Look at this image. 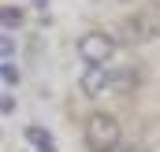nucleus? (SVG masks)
Listing matches in <instances>:
<instances>
[{"label": "nucleus", "mask_w": 160, "mask_h": 152, "mask_svg": "<svg viewBox=\"0 0 160 152\" xmlns=\"http://www.w3.org/2000/svg\"><path fill=\"white\" fill-rule=\"evenodd\" d=\"M119 122L108 112H93L86 119V145L89 152H119Z\"/></svg>", "instance_id": "obj_1"}, {"label": "nucleus", "mask_w": 160, "mask_h": 152, "mask_svg": "<svg viewBox=\"0 0 160 152\" xmlns=\"http://www.w3.org/2000/svg\"><path fill=\"white\" fill-rule=\"evenodd\" d=\"M116 52V37L104 34V30H89L78 37V56L86 59V67H104Z\"/></svg>", "instance_id": "obj_2"}, {"label": "nucleus", "mask_w": 160, "mask_h": 152, "mask_svg": "<svg viewBox=\"0 0 160 152\" xmlns=\"http://www.w3.org/2000/svg\"><path fill=\"white\" fill-rule=\"evenodd\" d=\"M160 34V22L145 11V15H134V19H127L123 22V41L127 45H142V41H149V37H157Z\"/></svg>", "instance_id": "obj_3"}, {"label": "nucleus", "mask_w": 160, "mask_h": 152, "mask_svg": "<svg viewBox=\"0 0 160 152\" xmlns=\"http://www.w3.org/2000/svg\"><path fill=\"white\" fill-rule=\"evenodd\" d=\"M108 85H112V71H104V67H86V74H82V93H86V97H101Z\"/></svg>", "instance_id": "obj_4"}, {"label": "nucleus", "mask_w": 160, "mask_h": 152, "mask_svg": "<svg viewBox=\"0 0 160 152\" xmlns=\"http://www.w3.org/2000/svg\"><path fill=\"white\" fill-rule=\"evenodd\" d=\"M26 141H30L38 152H56V149H52V134L41 130V126H30V130H26Z\"/></svg>", "instance_id": "obj_5"}, {"label": "nucleus", "mask_w": 160, "mask_h": 152, "mask_svg": "<svg viewBox=\"0 0 160 152\" xmlns=\"http://www.w3.org/2000/svg\"><path fill=\"white\" fill-rule=\"evenodd\" d=\"M134 82H138V74H134V71H112V89H119V93L134 89Z\"/></svg>", "instance_id": "obj_6"}, {"label": "nucleus", "mask_w": 160, "mask_h": 152, "mask_svg": "<svg viewBox=\"0 0 160 152\" xmlns=\"http://www.w3.org/2000/svg\"><path fill=\"white\" fill-rule=\"evenodd\" d=\"M0 22H4V30H8V34H11V30H15V26H22V11H19V7H11V4H8V7H4V11H0Z\"/></svg>", "instance_id": "obj_7"}, {"label": "nucleus", "mask_w": 160, "mask_h": 152, "mask_svg": "<svg viewBox=\"0 0 160 152\" xmlns=\"http://www.w3.org/2000/svg\"><path fill=\"white\" fill-rule=\"evenodd\" d=\"M0 78H4L8 89H15V85H19V71H15V63H4V67H0Z\"/></svg>", "instance_id": "obj_8"}, {"label": "nucleus", "mask_w": 160, "mask_h": 152, "mask_svg": "<svg viewBox=\"0 0 160 152\" xmlns=\"http://www.w3.org/2000/svg\"><path fill=\"white\" fill-rule=\"evenodd\" d=\"M0 52H4V63H11V56H15V41H11V34L0 37Z\"/></svg>", "instance_id": "obj_9"}, {"label": "nucleus", "mask_w": 160, "mask_h": 152, "mask_svg": "<svg viewBox=\"0 0 160 152\" xmlns=\"http://www.w3.org/2000/svg\"><path fill=\"white\" fill-rule=\"evenodd\" d=\"M0 112H4V115H15V97H11V93H4V100H0Z\"/></svg>", "instance_id": "obj_10"}, {"label": "nucleus", "mask_w": 160, "mask_h": 152, "mask_svg": "<svg viewBox=\"0 0 160 152\" xmlns=\"http://www.w3.org/2000/svg\"><path fill=\"white\" fill-rule=\"evenodd\" d=\"M45 4H48V0H34V7H45Z\"/></svg>", "instance_id": "obj_11"}, {"label": "nucleus", "mask_w": 160, "mask_h": 152, "mask_svg": "<svg viewBox=\"0 0 160 152\" xmlns=\"http://www.w3.org/2000/svg\"><path fill=\"white\" fill-rule=\"evenodd\" d=\"M119 152H145V149H119Z\"/></svg>", "instance_id": "obj_12"}, {"label": "nucleus", "mask_w": 160, "mask_h": 152, "mask_svg": "<svg viewBox=\"0 0 160 152\" xmlns=\"http://www.w3.org/2000/svg\"><path fill=\"white\" fill-rule=\"evenodd\" d=\"M157 7H160V0H157Z\"/></svg>", "instance_id": "obj_13"}]
</instances>
